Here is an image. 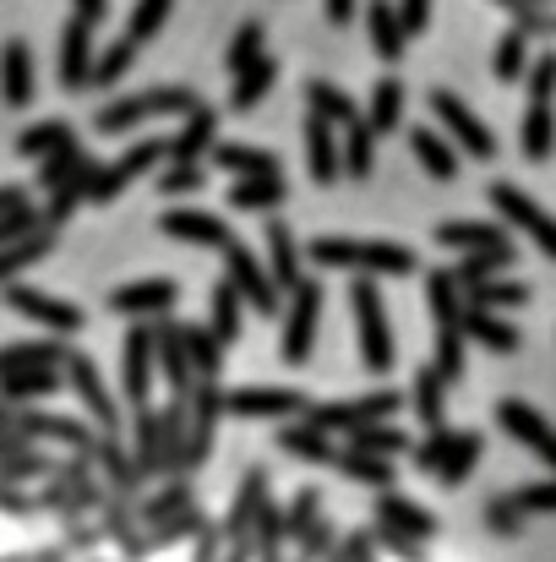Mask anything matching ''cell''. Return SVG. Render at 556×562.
Masks as SVG:
<instances>
[{
  "mask_svg": "<svg viewBox=\"0 0 556 562\" xmlns=\"http://www.w3.org/2000/svg\"><path fill=\"white\" fill-rule=\"evenodd\" d=\"M552 82H556V71L546 66V71H541V82H535L530 126H524V143H530V154H535V159H541V154L552 148Z\"/></svg>",
  "mask_w": 556,
  "mask_h": 562,
  "instance_id": "2",
  "label": "cell"
},
{
  "mask_svg": "<svg viewBox=\"0 0 556 562\" xmlns=\"http://www.w3.org/2000/svg\"><path fill=\"white\" fill-rule=\"evenodd\" d=\"M497 60H502V66H497V71H502V77H513V71H519V38H508V44H502V55H497Z\"/></svg>",
  "mask_w": 556,
  "mask_h": 562,
  "instance_id": "5",
  "label": "cell"
},
{
  "mask_svg": "<svg viewBox=\"0 0 556 562\" xmlns=\"http://www.w3.org/2000/svg\"><path fill=\"white\" fill-rule=\"evenodd\" d=\"M502 420H508V431H513L519 442H530L546 464H556V431L535 415V409H524V404H502Z\"/></svg>",
  "mask_w": 556,
  "mask_h": 562,
  "instance_id": "1",
  "label": "cell"
},
{
  "mask_svg": "<svg viewBox=\"0 0 556 562\" xmlns=\"http://www.w3.org/2000/svg\"><path fill=\"white\" fill-rule=\"evenodd\" d=\"M519 503H524V508H556V486H530Z\"/></svg>",
  "mask_w": 556,
  "mask_h": 562,
  "instance_id": "4",
  "label": "cell"
},
{
  "mask_svg": "<svg viewBox=\"0 0 556 562\" xmlns=\"http://www.w3.org/2000/svg\"><path fill=\"white\" fill-rule=\"evenodd\" d=\"M497 207H508V213H513L524 229H535V235H541V246H546V251L556 257V218H546V213H541L530 196H519L513 187H497Z\"/></svg>",
  "mask_w": 556,
  "mask_h": 562,
  "instance_id": "3",
  "label": "cell"
}]
</instances>
